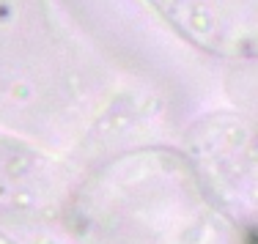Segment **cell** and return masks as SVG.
<instances>
[{"label": "cell", "instance_id": "obj_1", "mask_svg": "<svg viewBox=\"0 0 258 244\" xmlns=\"http://www.w3.org/2000/svg\"><path fill=\"white\" fill-rule=\"evenodd\" d=\"M88 55L55 0H0V85L58 80Z\"/></svg>", "mask_w": 258, "mask_h": 244}, {"label": "cell", "instance_id": "obj_2", "mask_svg": "<svg viewBox=\"0 0 258 244\" xmlns=\"http://www.w3.org/2000/svg\"><path fill=\"white\" fill-rule=\"evenodd\" d=\"M187 47L236 63H258V0H140Z\"/></svg>", "mask_w": 258, "mask_h": 244}, {"label": "cell", "instance_id": "obj_3", "mask_svg": "<svg viewBox=\"0 0 258 244\" xmlns=\"http://www.w3.org/2000/svg\"><path fill=\"white\" fill-rule=\"evenodd\" d=\"M247 244H258V233H250V239H247Z\"/></svg>", "mask_w": 258, "mask_h": 244}]
</instances>
